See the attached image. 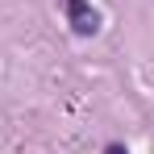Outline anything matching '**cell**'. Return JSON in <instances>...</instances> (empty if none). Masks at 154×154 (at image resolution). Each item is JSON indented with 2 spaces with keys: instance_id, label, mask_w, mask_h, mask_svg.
<instances>
[{
  "instance_id": "1",
  "label": "cell",
  "mask_w": 154,
  "mask_h": 154,
  "mask_svg": "<svg viewBox=\"0 0 154 154\" xmlns=\"http://www.w3.org/2000/svg\"><path fill=\"white\" fill-rule=\"evenodd\" d=\"M63 13H67V25L75 29L79 38H92L100 29V13L88 4V0H63Z\"/></svg>"
},
{
  "instance_id": "2",
  "label": "cell",
  "mask_w": 154,
  "mask_h": 154,
  "mask_svg": "<svg viewBox=\"0 0 154 154\" xmlns=\"http://www.w3.org/2000/svg\"><path fill=\"white\" fill-rule=\"evenodd\" d=\"M104 154H129L125 146H117V142H112V146H104Z\"/></svg>"
}]
</instances>
